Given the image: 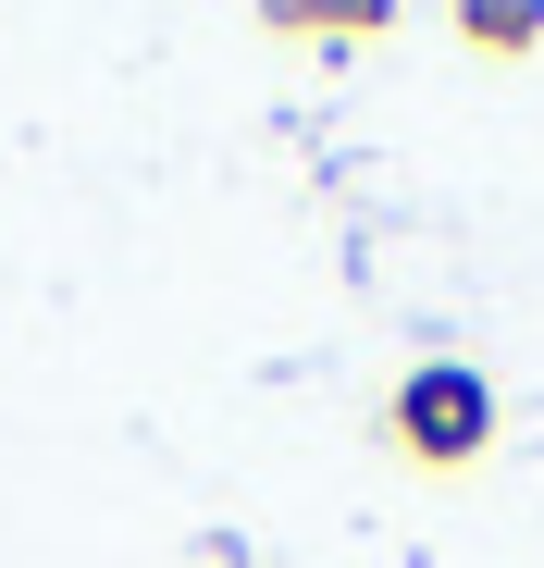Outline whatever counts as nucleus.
Returning a JSON list of instances; mask_svg holds the SVG:
<instances>
[{
    "label": "nucleus",
    "instance_id": "obj_1",
    "mask_svg": "<svg viewBox=\"0 0 544 568\" xmlns=\"http://www.w3.org/2000/svg\"><path fill=\"white\" fill-rule=\"evenodd\" d=\"M421 396H433V408H421L433 445H471V384H421Z\"/></svg>",
    "mask_w": 544,
    "mask_h": 568
}]
</instances>
